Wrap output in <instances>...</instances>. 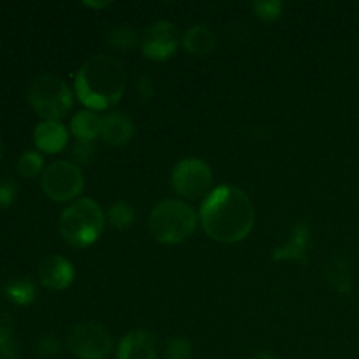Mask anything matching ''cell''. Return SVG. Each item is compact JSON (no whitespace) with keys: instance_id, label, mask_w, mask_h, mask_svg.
I'll return each mask as SVG.
<instances>
[{"instance_id":"cell-10","label":"cell","mask_w":359,"mask_h":359,"mask_svg":"<svg viewBox=\"0 0 359 359\" xmlns=\"http://www.w3.org/2000/svg\"><path fill=\"white\" fill-rule=\"evenodd\" d=\"M312 249V231L307 223L294 224L291 235L280 248H276L273 262H294L309 263V255Z\"/></svg>"},{"instance_id":"cell-8","label":"cell","mask_w":359,"mask_h":359,"mask_svg":"<svg viewBox=\"0 0 359 359\" xmlns=\"http://www.w3.org/2000/svg\"><path fill=\"white\" fill-rule=\"evenodd\" d=\"M172 186L175 193L188 200L207 196L212 191L214 175L209 165L198 158H184L172 168Z\"/></svg>"},{"instance_id":"cell-30","label":"cell","mask_w":359,"mask_h":359,"mask_svg":"<svg viewBox=\"0 0 359 359\" xmlns=\"http://www.w3.org/2000/svg\"><path fill=\"white\" fill-rule=\"evenodd\" d=\"M251 359H277L272 353H266V351H262V353H256Z\"/></svg>"},{"instance_id":"cell-12","label":"cell","mask_w":359,"mask_h":359,"mask_svg":"<svg viewBox=\"0 0 359 359\" xmlns=\"http://www.w3.org/2000/svg\"><path fill=\"white\" fill-rule=\"evenodd\" d=\"M156 340L146 330H132L118 344V359H156Z\"/></svg>"},{"instance_id":"cell-3","label":"cell","mask_w":359,"mask_h":359,"mask_svg":"<svg viewBox=\"0 0 359 359\" xmlns=\"http://www.w3.org/2000/svg\"><path fill=\"white\" fill-rule=\"evenodd\" d=\"M198 216L191 205L177 198L158 203L149 216V231L160 244L177 245L188 241L196 230Z\"/></svg>"},{"instance_id":"cell-5","label":"cell","mask_w":359,"mask_h":359,"mask_svg":"<svg viewBox=\"0 0 359 359\" xmlns=\"http://www.w3.org/2000/svg\"><path fill=\"white\" fill-rule=\"evenodd\" d=\"M28 102L44 121H60L72 109L74 93L55 74H41L28 86Z\"/></svg>"},{"instance_id":"cell-28","label":"cell","mask_w":359,"mask_h":359,"mask_svg":"<svg viewBox=\"0 0 359 359\" xmlns=\"http://www.w3.org/2000/svg\"><path fill=\"white\" fill-rule=\"evenodd\" d=\"M137 91L140 93V97L147 100V98H151L154 95V81L147 76L139 77V81H137Z\"/></svg>"},{"instance_id":"cell-2","label":"cell","mask_w":359,"mask_h":359,"mask_svg":"<svg viewBox=\"0 0 359 359\" xmlns=\"http://www.w3.org/2000/svg\"><path fill=\"white\" fill-rule=\"evenodd\" d=\"M76 97L90 111H105L121 100L126 90V70L119 60L109 55L88 58L76 74Z\"/></svg>"},{"instance_id":"cell-6","label":"cell","mask_w":359,"mask_h":359,"mask_svg":"<svg viewBox=\"0 0 359 359\" xmlns=\"http://www.w3.org/2000/svg\"><path fill=\"white\" fill-rule=\"evenodd\" d=\"M41 188L53 202H72L84 189L83 170L74 161H53L42 172Z\"/></svg>"},{"instance_id":"cell-17","label":"cell","mask_w":359,"mask_h":359,"mask_svg":"<svg viewBox=\"0 0 359 359\" xmlns=\"http://www.w3.org/2000/svg\"><path fill=\"white\" fill-rule=\"evenodd\" d=\"M100 125L102 116L90 109H84L70 119V132L81 142H93L97 137H100Z\"/></svg>"},{"instance_id":"cell-19","label":"cell","mask_w":359,"mask_h":359,"mask_svg":"<svg viewBox=\"0 0 359 359\" xmlns=\"http://www.w3.org/2000/svg\"><path fill=\"white\" fill-rule=\"evenodd\" d=\"M107 216L116 230H128L135 221V207L126 200H119V202L112 203Z\"/></svg>"},{"instance_id":"cell-1","label":"cell","mask_w":359,"mask_h":359,"mask_svg":"<svg viewBox=\"0 0 359 359\" xmlns=\"http://www.w3.org/2000/svg\"><path fill=\"white\" fill-rule=\"evenodd\" d=\"M200 223L212 241L235 244L251 233L255 226V207L242 189L217 186L203 200Z\"/></svg>"},{"instance_id":"cell-26","label":"cell","mask_w":359,"mask_h":359,"mask_svg":"<svg viewBox=\"0 0 359 359\" xmlns=\"http://www.w3.org/2000/svg\"><path fill=\"white\" fill-rule=\"evenodd\" d=\"M13 335V318H11L9 311L0 304V347L11 340Z\"/></svg>"},{"instance_id":"cell-18","label":"cell","mask_w":359,"mask_h":359,"mask_svg":"<svg viewBox=\"0 0 359 359\" xmlns=\"http://www.w3.org/2000/svg\"><path fill=\"white\" fill-rule=\"evenodd\" d=\"M4 293L13 304L16 305H30L35 300L37 287L32 283L30 277H14L4 287Z\"/></svg>"},{"instance_id":"cell-13","label":"cell","mask_w":359,"mask_h":359,"mask_svg":"<svg viewBox=\"0 0 359 359\" xmlns=\"http://www.w3.org/2000/svg\"><path fill=\"white\" fill-rule=\"evenodd\" d=\"M133 121L130 116L125 112H107L102 116V125H100V139L104 140L107 146L112 147H121L130 142L133 137Z\"/></svg>"},{"instance_id":"cell-25","label":"cell","mask_w":359,"mask_h":359,"mask_svg":"<svg viewBox=\"0 0 359 359\" xmlns=\"http://www.w3.org/2000/svg\"><path fill=\"white\" fill-rule=\"evenodd\" d=\"M37 351H39V354L44 358L58 356L60 351H62V344H60V340L56 339V337L48 335V337H44L41 342H39Z\"/></svg>"},{"instance_id":"cell-23","label":"cell","mask_w":359,"mask_h":359,"mask_svg":"<svg viewBox=\"0 0 359 359\" xmlns=\"http://www.w3.org/2000/svg\"><path fill=\"white\" fill-rule=\"evenodd\" d=\"M167 359H191L193 358V346L184 337H175L168 342L167 351H165Z\"/></svg>"},{"instance_id":"cell-15","label":"cell","mask_w":359,"mask_h":359,"mask_svg":"<svg viewBox=\"0 0 359 359\" xmlns=\"http://www.w3.org/2000/svg\"><path fill=\"white\" fill-rule=\"evenodd\" d=\"M217 39L212 28L207 25H195L189 30H186L182 37V46L186 51L193 56H209L216 49Z\"/></svg>"},{"instance_id":"cell-21","label":"cell","mask_w":359,"mask_h":359,"mask_svg":"<svg viewBox=\"0 0 359 359\" xmlns=\"http://www.w3.org/2000/svg\"><path fill=\"white\" fill-rule=\"evenodd\" d=\"M109 44L118 51H128L139 44V35L130 27H116L109 32Z\"/></svg>"},{"instance_id":"cell-22","label":"cell","mask_w":359,"mask_h":359,"mask_svg":"<svg viewBox=\"0 0 359 359\" xmlns=\"http://www.w3.org/2000/svg\"><path fill=\"white\" fill-rule=\"evenodd\" d=\"M283 2L279 0H259V2L252 4V11H255L256 18L262 21H276L283 14Z\"/></svg>"},{"instance_id":"cell-14","label":"cell","mask_w":359,"mask_h":359,"mask_svg":"<svg viewBox=\"0 0 359 359\" xmlns=\"http://www.w3.org/2000/svg\"><path fill=\"white\" fill-rule=\"evenodd\" d=\"M34 142L41 153L56 154L69 144V130L62 121H41L34 130Z\"/></svg>"},{"instance_id":"cell-31","label":"cell","mask_w":359,"mask_h":359,"mask_svg":"<svg viewBox=\"0 0 359 359\" xmlns=\"http://www.w3.org/2000/svg\"><path fill=\"white\" fill-rule=\"evenodd\" d=\"M86 6L93 7V9H102V7H107L109 2H86Z\"/></svg>"},{"instance_id":"cell-4","label":"cell","mask_w":359,"mask_h":359,"mask_svg":"<svg viewBox=\"0 0 359 359\" xmlns=\"http://www.w3.org/2000/svg\"><path fill=\"white\" fill-rule=\"evenodd\" d=\"M58 226L67 244L79 249L90 248L104 231L105 214L95 200L79 198L63 210Z\"/></svg>"},{"instance_id":"cell-32","label":"cell","mask_w":359,"mask_h":359,"mask_svg":"<svg viewBox=\"0 0 359 359\" xmlns=\"http://www.w3.org/2000/svg\"><path fill=\"white\" fill-rule=\"evenodd\" d=\"M2 154H4V142H2V137H0V160H2Z\"/></svg>"},{"instance_id":"cell-29","label":"cell","mask_w":359,"mask_h":359,"mask_svg":"<svg viewBox=\"0 0 359 359\" xmlns=\"http://www.w3.org/2000/svg\"><path fill=\"white\" fill-rule=\"evenodd\" d=\"M0 359H20V347H18L16 340H7L0 347Z\"/></svg>"},{"instance_id":"cell-9","label":"cell","mask_w":359,"mask_h":359,"mask_svg":"<svg viewBox=\"0 0 359 359\" xmlns=\"http://www.w3.org/2000/svg\"><path fill=\"white\" fill-rule=\"evenodd\" d=\"M179 48L177 28L170 21H156L151 25L140 41V49L147 60L165 62L172 58Z\"/></svg>"},{"instance_id":"cell-27","label":"cell","mask_w":359,"mask_h":359,"mask_svg":"<svg viewBox=\"0 0 359 359\" xmlns=\"http://www.w3.org/2000/svg\"><path fill=\"white\" fill-rule=\"evenodd\" d=\"M93 153H95L93 142H81V140H77L76 147H74V158H76L77 161L86 163V161L91 160Z\"/></svg>"},{"instance_id":"cell-24","label":"cell","mask_w":359,"mask_h":359,"mask_svg":"<svg viewBox=\"0 0 359 359\" xmlns=\"http://www.w3.org/2000/svg\"><path fill=\"white\" fill-rule=\"evenodd\" d=\"M18 196V186L13 179H0V209H7L14 203Z\"/></svg>"},{"instance_id":"cell-20","label":"cell","mask_w":359,"mask_h":359,"mask_svg":"<svg viewBox=\"0 0 359 359\" xmlns=\"http://www.w3.org/2000/svg\"><path fill=\"white\" fill-rule=\"evenodd\" d=\"M16 168L21 177L34 179L41 172H44V158L39 151H25L18 160Z\"/></svg>"},{"instance_id":"cell-16","label":"cell","mask_w":359,"mask_h":359,"mask_svg":"<svg viewBox=\"0 0 359 359\" xmlns=\"http://www.w3.org/2000/svg\"><path fill=\"white\" fill-rule=\"evenodd\" d=\"M325 280L333 291L340 294H347L353 290V270L351 263L342 256H337L326 265Z\"/></svg>"},{"instance_id":"cell-11","label":"cell","mask_w":359,"mask_h":359,"mask_svg":"<svg viewBox=\"0 0 359 359\" xmlns=\"http://www.w3.org/2000/svg\"><path fill=\"white\" fill-rule=\"evenodd\" d=\"M76 270L67 258L51 255L44 258L39 265V280L44 287L51 291H63L74 283Z\"/></svg>"},{"instance_id":"cell-7","label":"cell","mask_w":359,"mask_h":359,"mask_svg":"<svg viewBox=\"0 0 359 359\" xmlns=\"http://www.w3.org/2000/svg\"><path fill=\"white\" fill-rule=\"evenodd\" d=\"M67 347L79 359H105L114 347L111 332L98 323H79L67 337Z\"/></svg>"}]
</instances>
